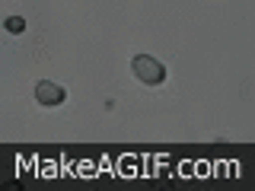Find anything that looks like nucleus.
I'll use <instances>...</instances> for the list:
<instances>
[{"label": "nucleus", "instance_id": "obj_2", "mask_svg": "<svg viewBox=\"0 0 255 191\" xmlns=\"http://www.w3.org/2000/svg\"><path fill=\"white\" fill-rule=\"evenodd\" d=\"M64 99H67V90L61 83H51V80H38L35 83V102L38 105L58 108V105H64Z\"/></svg>", "mask_w": 255, "mask_h": 191}, {"label": "nucleus", "instance_id": "obj_3", "mask_svg": "<svg viewBox=\"0 0 255 191\" xmlns=\"http://www.w3.org/2000/svg\"><path fill=\"white\" fill-rule=\"evenodd\" d=\"M3 29L10 32V35H22V32H26V19H22V16H6Z\"/></svg>", "mask_w": 255, "mask_h": 191}, {"label": "nucleus", "instance_id": "obj_1", "mask_svg": "<svg viewBox=\"0 0 255 191\" xmlns=\"http://www.w3.org/2000/svg\"><path fill=\"white\" fill-rule=\"evenodd\" d=\"M131 70H134V77H137L140 83H147V86L166 83V67L153 58V54H134V58H131Z\"/></svg>", "mask_w": 255, "mask_h": 191}]
</instances>
